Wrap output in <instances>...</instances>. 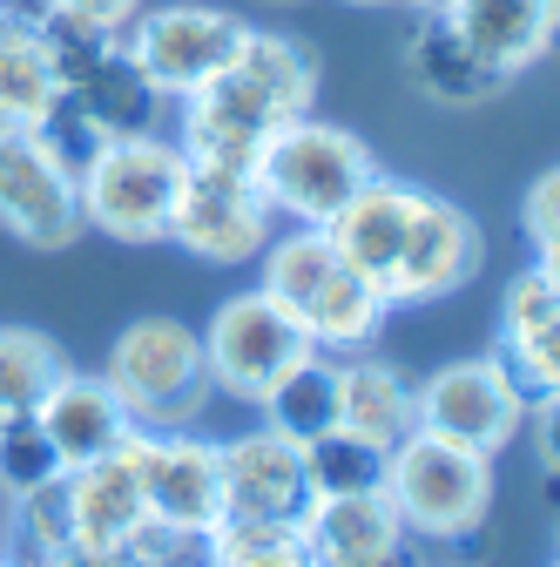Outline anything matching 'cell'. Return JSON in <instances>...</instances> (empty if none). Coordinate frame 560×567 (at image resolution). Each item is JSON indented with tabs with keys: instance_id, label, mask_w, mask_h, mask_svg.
Instances as JSON below:
<instances>
[{
	"instance_id": "5bb4252c",
	"label": "cell",
	"mask_w": 560,
	"mask_h": 567,
	"mask_svg": "<svg viewBox=\"0 0 560 567\" xmlns=\"http://www.w3.org/2000/svg\"><path fill=\"white\" fill-rule=\"evenodd\" d=\"M412 209H418V189H412V183L365 176L318 230L331 237V250H338L344 270H359L365 284H378V291H385L392 270H398V250H405V230H412ZM385 305H392V298H385Z\"/></svg>"
},
{
	"instance_id": "ab89813d",
	"label": "cell",
	"mask_w": 560,
	"mask_h": 567,
	"mask_svg": "<svg viewBox=\"0 0 560 567\" xmlns=\"http://www.w3.org/2000/svg\"><path fill=\"white\" fill-rule=\"evenodd\" d=\"M0 567H34V560H0Z\"/></svg>"
},
{
	"instance_id": "ba28073f",
	"label": "cell",
	"mask_w": 560,
	"mask_h": 567,
	"mask_svg": "<svg viewBox=\"0 0 560 567\" xmlns=\"http://www.w3.org/2000/svg\"><path fill=\"white\" fill-rule=\"evenodd\" d=\"M196 338H203V359H209V385L230 392V399H250V405L263 399V385L277 372H291L311 351L298 318L277 305L263 284H257V291L224 298L217 318H209V331H196Z\"/></svg>"
},
{
	"instance_id": "7a4b0ae2",
	"label": "cell",
	"mask_w": 560,
	"mask_h": 567,
	"mask_svg": "<svg viewBox=\"0 0 560 567\" xmlns=\"http://www.w3.org/2000/svg\"><path fill=\"white\" fill-rule=\"evenodd\" d=\"M385 501L405 534H426V540L479 534L486 507H494V460L412 425L385 453Z\"/></svg>"
},
{
	"instance_id": "f1b7e54d",
	"label": "cell",
	"mask_w": 560,
	"mask_h": 567,
	"mask_svg": "<svg viewBox=\"0 0 560 567\" xmlns=\"http://www.w3.org/2000/svg\"><path fill=\"white\" fill-rule=\"evenodd\" d=\"M209 567H318L304 527L291 520H217L209 527Z\"/></svg>"
},
{
	"instance_id": "277c9868",
	"label": "cell",
	"mask_w": 560,
	"mask_h": 567,
	"mask_svg": "<svg viewBox=\"0 0 560 567\" xmlns=\"http://www.w3.org/2000/svg\"><path fill=\"white\" fill-rule=\"evenodd\" d=\"M365 176H378L372 150L352 128L318 122V115L284 122L257 150V169H250L257 196L270 203V217H291V224H324Z\"/></svg>"
},
{
	"instance_id": "1f68e13d",
	"label": "cell",
	"mask_w": 560,
	"mask_h": 567,
	"mask_svg": "<svg viewBox=\"0 0 560 567\" xmlns=\"http://www.w3.org/2000/svg\"><path fill=\"white\" fill-rule=\"evenodd\" d=\"M28 135H34L41 150L54 156V169H61V176H75V183H82V169H89V163L102 156V142H108V135H102V128H95V122L82 115V102L68 95V89H61V95L48 102V115H41V122H34Z\"/></svg>"
},
{
	"instance_id": "4316f807",
	"label": "cell",
	"mask_w": 560,
	"mask_h": 567,
	"mask_svg": "<svg viewBox=\"0 0 560 567\" xmlns=\"http://www.w3.org/2000/svg\"><path fill=\"white\" fill-rule=\"evenodd\" d=\"M304 480H311V501H338V493H385V446L344 433H318L304 446Z\"/></svg>"
},
{
	"instance_id": "8d00e7d4",
	"label": "cell",
	"mask_w": 560,
	"mask_h": 567,
	"mask_svg": "<svg viewBox=\"0 0 560 567\" xmlns=\"http://www.w3.org/2000/svg\"><path fill=\"white\" fill-rule=\"evenodd\" d=\"M405 8H418V14H439V0H405Z\"/></svg>"
},
{
	"instance_id": "603a6c76",
	"label": "cell",
	"mask_w": 560,
	"mask_h": 567,
	"mask_svg": "<svg viewBox=\"0 0 560 567\" xmlns=\"http://www.w3.org/2000/svg\"><path fill=\"white\" fill-rule=\"evenodd\" d=\"M385 291L378 284H365L359 270H331L324 277V291L298 311V331L311 338V351H331V359H344V351H365L372 338H378V324H385Z\"/></svg>"
},
{
	"instance_id": "d590c367",
	"label": "cell",
	"mask_w": 560,
	"mask_h": 567,
	"mask_svg": "<svg viewBox=\"0 0 560 567\" xmlns=\"http://www.w3.org/2000/svg\"><path fill=\"white\" fill-rule=\"evenodd\" d=\"M61 567H135L128 554H95V560H61Z\"/></svg>"
},
{
	"instance_id": "ac0fdd59",
	"label": "cell",
	"mask_w": 560,
	"mask_h": 567,
	"mask_svg": "<svg viewBox=\"0 0 560 567\" xmlns=\"http://www.w3.org/2000/svg\"><path fill=\"white\" fill-rule=\"evenodd\" d=\"M304 547L318 567H398L405 527L385 493H338V501L304 507Z\"/></svg>"
},
{
	"instance_id": "7402d4cb",
	"label": "cell",
	"mask_w": 560,
	"mask_h": 567,
	"mask_svg": "<svg viewBox=\"0 0 560 567\" xmlns=\"http://www.w3.org/2000/svg\"><path fill=\"white\" fill-rule=\"evenodd\" d=\"M405 68H412V82L426 89L433 102H446V109H479V102H494L500 89H514L494 61H479L439 14L412 34V48H405Z\"/></svg>"
},
{
	"instance_id": "836d02e7",
	"label": "cell",
	"mask_w": 560,
	"mask_h": 567,
	"mask_svg": "<svg viewBox=\"0 0 560 567\" xmlns=\"http://www.w3.org/2000/svg\"><path fill=\"white\" fill-rule=\"evenodd\" d=\"M520 224H527V237H533L540 257H560V176L553 169L533 176V189L520 203Z\"/></svg>"
},
{
	"instance_id": "f35d334b",
	"label": "cell",
	"mask_w": 560,
	"mask_h": 567,
	"mask_svg": "<svg viewBox=\"0 0 560 567\" xmlns=\"http://www.w3.org/2000/svg\"><path fill=\"white\" fill-rule=\"evenodd\" d=\"M8 21H14V8H8V0H0V28H8Z\"/></svg>"
},
{
	"instance_id": "60d3db41",
	"label": "cell",
	"mask_w": 560,
	"mask_h": 567,
	"mask_svg": "<svg viewBox=\"0 0 560 567\" xmlns=\"http://www.w3.org/2000/svg\"><path fill=\"white\" fill-rule=\"evenodd\" d=\"M270 8H298V0H270Z\"/></svg>"
},
{
	"instance_id": "d6986e66",
	"label": "cell",
	"mask_w": 560,
	"mask_h": 567,
	"mask_svg": "<svg viewBox=\"0 0 560 567\" xmlns=\"http://www.w3.org/2000/svg\"><path fill=\"white\" fill-rule=\"evenodd\" d=\"M34 419H41V433L54 440L61 466H89V460H102L108 446H122L135 433L128 412H122V399L108 392V379H82V372H61L41 392Z\"/></svg>"
},
{
	"instance_id": "484cf974",
	"label": "cell",
	"mask_w": 560,
	"mask_h": 567,
	"mask_svg": "<svg viewBox=\"0 0 560 567\" xmlns=\"http://www.w3.org/2000/svg\"><path fill=\"white\" fill-rule=\"evenodd\" d=\"M257 257H263V291H270L277 305H284L291 318H298V311L324 291V277L338 270V250H331V237H324L318 224H291L284 237L263 244Z\"/></svg>"
},
{
	"instance_id": "9c48e42d",
	"label": "cell",
	"mask_w": 560,
	"mask_h": 567,
	"mask_svg": "<svg viewBox=\"0 0 560 567\" xmlns=\"http://www.w3.org/2000/svg\"><path fill=\"white\" fill-rule=\"evenodd\" d=\"M270 203L257 196V183L243 169H209V163H183L176 203H169V230L163 244L203 257V264H243L270 244Z\"/></svg>"
},
{
	"instance_id": "8992f818",
	"label": "cell",
	"mask_w": 560,
	"mask_h": 567,
	"mask_svg": "<svg viewBox=\"0 0 560 567\" xmlns=\"http://www.w3.org/2000/svg\"><path fill=\"white\" fill-rule=\"evenodd\" d=\"M250 21H237L230 8H203V0H176V8H149V14H135L122 28V48L135 54V68L169 95H196L203 82H217L224 68L237 61Z\"/></svg>"
},
{
	"instance_id": "e0dca14e",
	"label": "cell",
	"mask_w": 560,
	"mask_h": 567,
	"mask_svg": "<svg viewBox=\"0 0 560 567\" xmlns=\"http://www.w3.org/2000/svg\"><path fill=\"white\" fill-rule=\"evenodd\" d=\"M439 21L514 82L553 48L560 0H439Z\"/></svg>"
},
{
	"instance_id": "83f0119b",
	"label": "cell",
	"mask_w": 560,
	"mask_h": 567,
	"mask_svg": "<svg viewBox=\"0 0 560 567\" xmlns=\"http://www.w3.org/2000/svg\"><path fill=\"white\" fill-rule=\"evenodd\" d=\"M68 372L61 344L48 331H28V324H0V419L14 412H34L41 392Z\"/></svg>"
},
{
	"instance_id": "d6a6232c",
	"label": "cell",
	"mask_w": 560,
	"mask_h": 567,
	"mask_svg": "<svg viewBox=\"0 0 560 567\" xmlns=\"http://www.w3.org/2000/svg\"><path fill=\"white\" fill-rule=\"evenodd\" d=\"M115 554H128L135 567H209V534L143 514V520L128 527V540H122Z\"/></svg>"
},
{
	"instance_id": "74e56055",
	"label": "cell",
	"mask_w": 560,
	"mask_h": 567,
	"mask_svg": "<svg viewBox=\"0 0 560 567\" xmlns=\"http://www.w3.org/2000/svg\"><path fill=\"white\" fill-rule=\"evenodd\" d=\"M344 8H392V0H344Z\"/></svg>"
},
{
	"instance_id": "44dd1931",
	"label": "cell",
	"mask_w": 560,
	"mask_h": 567,
	"mask_svg": "<svg viewBox=\"0 0 560 567\" xmlns=\"http://www.w3.org/2000/svg\"><path fill=\"white\" fill-rule=\"evenodd\" d=\"M68 95L82 102V115H89L102 135H156V122H163V109H169V95L143 75V68H135V54H128L122 41H115Z\"/></svg>"
},
{
	"instance_id": "30bf717a",
	"label": "cell",
	"mask_w": 560,
	"mask_h": 567,
	"mask_svg": "<svg viewBox=\"0 0 560 567\" xmlns=\"http://www.w3.org/2000/svg\"><path fill=\"white\" fill-rule=\"evenodd\" d=\"M0 230L28 250H68L89 230L75 176H61L28 128H0Z\"/></svg>"
},
{
	"instance_id": "ffe728a7",
	"label": "cell",
	"mask_w": 560,
	"mask_h": 567,
	"mask_svg": "<svg viewBox=\"0 0 560 567\" xmlns=\"http://www.w3.org/2000/svg\"><path fill=\"white\" fill-rule=\"evenodd\" d=\"M338 425L392 453L412 425H418L412 379L392 359H359V351H344V359H338Z\"/></svg>"
},
{
	"instance_id": "2e32d148",
	"label": "cell",
	"mask_w": 560,
	"mask_h": 567,
	"mask_svg": "<svg viewBox=\"0 0 560 567\" xmlns=\"http://www.w3.org/2000/svg\"><path fill=\"white\" fill-rule=\"evenodd\" d=\"M143 493H149V514L156 520H176V527L209 534V527L224 520V460H217V440H196V425L149 433Z\"/></svg>"
},
{
	"instance_id": "4dcf8cb0",
	"label": "cell",
	"mask_w": 560,
	"mask_h": 567,
	"mask_svg": "<svg viewBox=\"0 0 560 567\" xmlns=\"http://www.w3.org/2000/svg\"><path fill=\"white\" fill-rule=\"evenodd\" d=\"M28 28H34V41H41V54H48V68H54V82H61V89H75L89 68L122 41L115 28L75 21V14H61V8H34V14H28Z\"/></svg>"
},
{
	"instance_id": "7c38bea8",
	"label": "cell",
	"mask_w": 560,
	"mask_h": 567,
	"mask_svg": "<svg viewBox=\"0 0 560 567\" xmlns=\"http://www.w3.org/2000/svg\"><path fill=\"white\" fill-rule=\"evenodd\" d=\"M479 264H486L479 224L453 196L418 189V209H412V230H405V250H398V270L385 284V298L392 305H433V298L459 291V284H473Z\"/></svg>"
},
{
	"instance_id": "4fadbf2b",
	"label": "cell",
	"mask_w": 560,
	"mask_h": 567,
	"mask_svg": "<svg viewBox=\"0 0 560 567\" xmlns=\"http://www.w3.org/2000/svg\"><path fill=\"white\" fill-rule=\"evenodd\" d=\"M224 460V520H304L311 480H304V446L284 433H243L217 446Z\"/></svg>"
},
{
	"instance_id": "8fae6325",
	"label": "cell",
	"mask_w": 560,
	"mask_h": 567,
	"mask_svg": "<svg viewBox=\"0 0 560 567\" xmlns=\"http://www.w3.org/2000/svg\"><path fill=\"white\" fill-rule=\"evenodd\" d=\"M143 473H149V433H143V425H135L122 446H108L102 460L68 466V473H61V493H68V527H75V554H82V560L115 554V547L128 540V527L149 514Z\"/></svg>"
},
{
	"instance_id": "52a82bcc",
	"label": "cell",
	"mask_w": 560,
	"mask_h": 567,
	"mask_svg": "<svg viewBox=\"0 0 560 567\" xmlns=\"http://www.w3.org/2000/svg\"><path fill=\"white\" fill-rule=\"evenodd\" d=\"M527 392L507 379L500 359H459V365H439L426 385H412V412H418V433H439L453 446H473V453H507L527 425Z\"/></svg>"
},
{
	"instance_id": "cb8c5ba5",
	"label": "cell",
	"mask_w": 560,
	"mask_h": 567,
	"mask_svg": "<svg viewBox=\"0 0 560 567\" xmlns=\"http://www.w3.org/2000/svg\"><path fill=\"white\" fill-rule=\"evenodd\" d=\"M257 405H263V425H270V433L311 446L318 433H331V425H338V359H331V351H304L291 372H277V379L263 385Z\"/></svg>"
},
{
	"instance_id": "9a60e30c",
	"label": "cell",
	"mask_w": 560,
	"mask_h": 567,
	"mask_svg": "<svg viewBox=\"0 0 560 567\" xmlns=\"http://www.w3.org/2000/svg\"><path fill=\"white\" fill-rule=\"evenodd\" d=\"M553 324H560V277H553V257H540L533 270H520L507 284V298H500V344H494V359L507 365V379L527 399H553V385H560Z\"/></svg>"
},
{
	"instance_id": "f546056e",
	"label": "cell",
	"mask_w": 560,
	"mask_h": 567,
	"mask_svg": "<svg viewBox=\"0 0 560 567\" xmlns=\"http://www.w3.org/2000/svg\"><path fill=\"white\" fill-rule=\"evenodd\" d=\"M68 466L54 453V440L41 433V419L34 412H14V419H0V501H28V493L54 486Z\"/></svg>"
},
{
	"instance_id": "6da1fadb",
	"label": "cell",
	"mask_w": 560,
	"mask_h": 567,
	"mask_svg": "<svg viewBox=\"0 0 560 567\" xmlns=\"http://www.w3.org/2000/svg\"><path fill=\"white\" fill-rule=\"evenodd\" d=\"M318 102V48L298 34H270L250 28L237 61L217 82H203L196 95H183V122H176V150L183 163H209V169H257V150L298 115H311Z\"/></svg>"
},
{
	"instance_id": "d4e9b609",
	"label": "cell",
	"mask_w": 560,
	"mask_h": 567,
	"mask_svg": "<svg viewBox=\"0 0 560 567\" xmlns=\"http://www.w3.org/2000/svg\"><path fill=\"white\" fill-rule=\"evenodd\" d=\"M54 95H61L54 68H48V54L34 41L28 14H14L0 28V128H34Z\"/></svg>"
},
{
	"instance_id": "5b68a950",
	"label": "cell",
	"mask_w": 560,
	"mask_h": 567,
	"mask_svg": "<svg viewBox=\"0 0 560 567\" xmlns=\"http://www.w3.org/2000/svg\"><path fill=\"white\" fill-rule=\"evenodd\" d=\"M183 183V150L163 135H108L102 156L82 169V224L115 244H163L169 203Z\"/></svg>"
},
{
	"instance_id": "e575fe53",
	"label": "cell",
	"mask_w": 560,
	"mask_h": 567,
	"mask_svg": "<svg viewBox=\"0 0 560 567\" xmlns=\"http://www.w3.org/2000/svg\"><path fill=\"white\" fill-rule=\"evenodd\" d=\"M41 8H61V14H75V21H95V28H128L135 14H143V0H41Z\"/></svg>"
},
{
	"instance_id": "3957f363",
	"label": "cell",
	"mask_w": 560,
	"mask_h": 567,
	"mask_svg": "<svg viewBox=\"0 0 560 567\" xmlns=\"http://www.w3.org/2000/svg\"><path fill=\"white\" fill-rule=\"evenodd\" d=\"M108 392L122 399L128 425L143 433H176V425H196V412L209 405V359L203 338L176 318H135L115 344H108Z\"/></svg>"
}]
</instances>
